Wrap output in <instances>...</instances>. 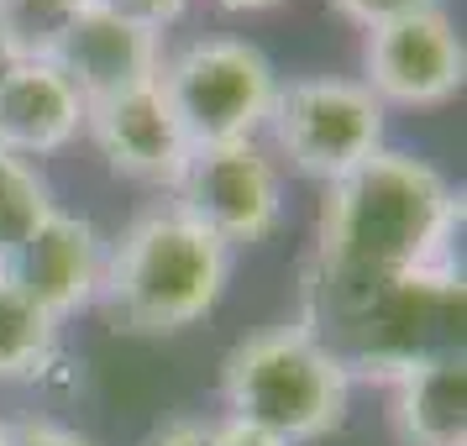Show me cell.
Returning a JSON list of instances; mask_svg holds the SVG:
<instances>
[{"mask_svg":"<svg viewBox=\"0 0 467 446\" xmlns=\"http://www.w3.org/2000/svg\"><path fill=\"white\" fill-rule=\"evenodd\" d=\"M462 200L415 152L379 148L362 169L326 184L320 205V295L337 316L368 310L410 278L462 284Z\"/></svg>","mask_w":467,"mask_h":446,"instance_id":"6da1fadb","label":"cell"},{"mask_svg":"<svg viewBox=\"0 0 467 446\" xmlns=\"http://www.w3.org/2000/svg\"><path fill=\"white\" fill-rule=\"evenodd\" d=\"M232 278V247L179 211H148L106 247L100 305L116 331L173 337L215 310Z\"/></svg>","mask_w":467,"mask_h":446,"instance_id":"7a4b0ae2","label":"cell"},{"mask_svg":"<svg viewBox=\"0 0 467 446\" xmlns=\"http://www.w3.org/2000/svg\"><path fill=\"white\" fill-rule=\"evenodd\" d=\"M221 399L226 415L263 425L289 446L320 441L347 420L352 368L310 326H268L226 352Z\"/></svg>","mask_w":467,"mask_h":446,"instance_id":"3957f363","label":"cell"},{"mask_svg":"<svg viewBox=\"0 0 467 446\" xmlns=\"http://www.w3.org/2000/svg\"><path fill=\"white\" fill-rule=\"evenodd\" d=\"M158 89L173 106L190 148L200 152L226 148V142H253L268 127L278 74L263 47L242 43V37H205L163 64Z\"/></svg>","mask_w":467,"mask_h":446,"instance_id":"277c9868","label":"cell"},{"mask_svg":"<svg viewBox=\"0 0 467 446\" xmlns=\"http://www.w3.org/2000/svg\"><path fill=\"white\" fill-rule=\"evenodd\" d=\"M268 131L299 173L337 184L383 148V106L368 95L362 79H337V74L295 79L278 85Z\"/></svg>","mask_w":467,"mask_h":446,"instance_id":"5b68a950","label":"cell"},{"mask_svg":"<svg viewBox=\"0 0 467 446\" xmlns=\"http://www.w3.org/2000/svg\"><path fill=\"white\" fill-rule=\"evenodd\" d=\"M179 211L200 221L226 247L268 242L284 221V184L274 158L257 142H226V148L190 152V169L179 179Z\"/></svg>","mask_w":467,"mask_h":446,"instance_id":"8992f818","label":"cell"},{"mask_svg":"<svg viewBox=\"0 0 467 446\" xmlns=\"http://www.w3.org/2000/svg\"><path fill=\"white\" fill-rule=\"evenodd\" d=\"M467 79V47L462 32L451 26L441 5L389 22L379 32H368L362 47V85L383 110H431L462 95Z\"/></svg>","mask_w":467,"mask_h":446,"instance_id":"52a82bcc","label":"cell"},{"mask_svg":"<svg viewBox=\"0 0 467 446\" xmlns=\"http://www.w3.org/2000/svg\"><path fill=\"white\" fill-rule=\"evenodd\" d=\"M85 127L116 173L179 190L194 148L158 85H142V89H127V95L85 106Z\"/></svg>","mask_w":467,"mask_h":446,"instance_id":"ba28073f","label":"cell"},{"mask_svg":"<svg viewBox=\"0 0 467 446\" xmlns=\"http://www.w3.org/2000/svg\"><path fill=\"white\" fill-rule=\"evenodd\" d=\"M5 274L22 284L26 295L43 305L53 320L79 316L85 305L100 299V284H106V242L89 226L85 215L53 211L26 236V247L11 257Z\"/></svg>","mask_w":467,"mask_h":446,"instance_id":"9c48e42d","label":"cell"},{"mask_svg":"<svg viewBox=\"0 0 467 446\" xmlns=\"http://www.w3.org/2000/svg\"><path fill=\"white\" fill-rule=\"evenodd\" d=\"M53 68L79 89L85 106H95V100H110V95L158 85V74H163V37L110 16L100 5H89L85 16L68 26V37L58 43Z\"/></svg>","mask_w":467,"mask_h":446,"instance_id":"30bf717a","label":"cell"},{"mask_svg":"<svg viewBox=\"0 0 467 446\" xmlns=\"http://www.w3.org/2000/svg\"><path fill=\"white\" fill-rule=\"evenodd\" d=\"M85 131V100L53 64L0 68V152L5 158H47L64 152Z\"/></svg>","mask_w":467,"mask_h":446,"instance_id":"8fae6325","label":"cell"},{"mask_svg":"<svg viewBox=\"0 0 467 446\" xmlns=\"http://www.w3.org/2000/svg\"><path fill=\"white\" fill-rule=\"evenodd\" d=\"M394 430L404 446H467L462 352H425L394 373Z\"/></svg>","mask_w":467,"mask_h":446,"instance_id":"7c38bea8","label":"cell"},{"mask_svg":"<svg viewBox=\"0 0 467 446\" xmlns=\"http://www.w3.org/2000/svg\"><path fill=\"white\" fill-rule=\"evenodd\" d=\"M53 352H58V320L11 274H0V383L47 373Z\"/></svg>","mask_w":467,"mask_h":446,"instance_id":"4fadbf2b","label":"cell"},{"mask_svg":"<svg viewBox=\"0 0 467 446\" xmlns=\"http://www.w3.org/2000/svg\"><path fill=\"white\" fill-rule=\"evenodd\" d=\"M95 0H0V68L5 64H53L68 26Z\"/></svg>","mask_w":467,"mask_h":446,"instance_id":"5bb4252c","label":"cell"},{"mask_svg":"<svg viewBox=\"0 0 467 446\" xmlns=\"http://www.w3.org/2000/svg\"><path fill=\"white\" fill-rule=\"evenodd\" d=\"M53 205V190L43 184V173L22 163V158H5L0 152V274L11 268V257L26 247V236L43 226Z\"/></svg>","mask_w":467,"mask_h":446,"instance_id":"9a60e30c","label":"cell"},{"mask_svg":"<svg viewBox=\"0 0 467 446\" xmlns=\"http://www.w3.org/2000/svg\"><path fill=\"white\" fill-rule=\"evenodd\" d=\"M341 16L362 32H379L389 22H404V16H420V11H436V0H331Z\"/></svg>","mask_w":467,"mask_h":446,"instance_id":"2e32d148","label":"cell"},{"mask_svg":"<svg viewBox=\"0 0 467 446\" xmlns=\"http://www.w3.org/2000/svg\"><path fill=\"white\" fill-rule=\"evenodd\" d=\"M95 5L131 26H142V32H158V37H163V26H173L190 11V0H95Z\"/></svg>","mask_w":467,"mask_h":446,"instance_id":"e0dca14e","label":"cell"},{"mask_svg":"<svg viewBox=\"0 0 467 446\" xmlns=\"http://www.w3.org/2000/svg\"><path fill=\"white\" fill-rule=\"evenodd\" d=\"M205 446H289V441L253 420H242V415H221V420L205 425Z\"/></svg>","mask_w":467,"mask_h":446,"instance_id":"ac0fdd59","label":"cell"},{"mask_svg":"<svg viewBox=\"0 0 467 446\" xmlns=\"http://www.w3.org/2000/svg\"><path fill=\"white\" fill-rule=\"evenodd\" d=\"M11 446H95V441L58 420H22L11 425Z\"/></svg>","mask_w":467,"mask_h":446,"instance_id":"d6986e66","label":"cell"},{"mask_svg":"<svg viewBox=\"0 0 467 446\" xmlns=\"http://www.w3.org/2000/svg\"><path fill=\"white\" fill-rule=\"evenodd\" d=\"M148 446H205V425L200 420H169L152 430Z\"/></svg>","mask_w":467,"mask_h":446,"instance_id":"ffe728a7","label":"cell"},{"mask_svg":"<svg viewBox=\"0 0 467 446\" xmlns=\"http://www.w3.org/2000/svg\"><path fill=\"white\" fill-rule=\"evenodd\" d=\"M221 11H232V16H242V11H268V5H284V0H215Z\"/></svg>","mask_w":467,"mask_h":446,"instance_id":"44dd1931","label":"cell"},{"mask_svg":"<svg viewBox=\"0 0 467 446\" xmlns=\"http://www.w3.org/2000/svg\"><path fill=\"white\" fill-rule=\"evenodd\" d=\"M0 446H11V425L0 420Z\"/></svg>","mask_w":467,"mask_h":446,"instance_id":"7402d4cb","label":"cell"}]
</instances>
